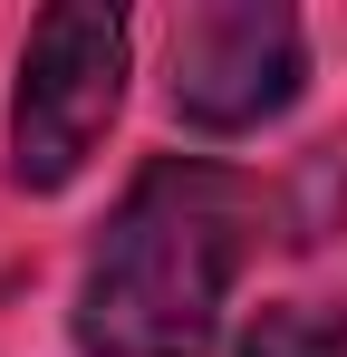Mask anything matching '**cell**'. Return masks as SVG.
<instances>
[{"mask_svg": "<svg viewBox=\"0 0 347 357\" xmlns=\"http://www.w3.org/2000/svg\"><path fill=\"white\" fill-rule=\"evenodd\" d=\"M125 107V20L97 0L39 10L20 49V97H10V183L20 193H68L87 174L97 135Z\"/></svg>", "mask_w": 347, "mask_h": 357, "instance_id": "7a4b0ae2", "label": "cell"}, {"mask_svg": "<svg viewBox=\"0 0 347 357\" xmlns=\"http://www.w3.org/2000/svg\"><path fill=\"white\" fill-rule=\"evenodd\" d=\"M251 183L203 155H155L107 213L77 271L87 357H203L222 338V299L251 261Z\"/></svg>", "mask_w": 347, "mask_h": 357, "instance_id": "6da1fadb", "label": "cell"}, {"mask_svg": "<svg viewBox=\"0 0 347 357\" xmlns=\"http://www.w3.org/2000/svg\"><path fill=\"white\" fill-rule=\"evenodd\" d=\"M309 87V39L280 0H213L174 29V77L164 107L193 135H251L299 107Z\"/></svg>", "mask_w": 347, "mask_h": 357, "instance_id": "3957f363", "label": "cell"}, {"mask_svg": "<svg viewBox=\"0 0 347 357\" xmlns=\"http://www.w3.org/2000/svg\"><path fill=\"white\" fill-rule=\"evenodd\" d=\"M241 357H347V319L318 299H280L241 328Z\"/></svg>", "mask_w": 347, "mask_h": 357, "instance_id": "277c9868", "label": "cell"}]
</instances>
